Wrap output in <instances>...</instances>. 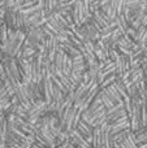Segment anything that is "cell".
<instances>
[{"label": "cell", "instance_id": "cell-8", "mask_svg": "<svg viewBox=\"0 0 147 148\" xmlns=\"http://www.w3.org/2000/svg\"><path fill=\"white\" fill-rule=\"evenodd\" d=\"M7 148H8V147H7Z\"/></svg>", "mask_w": 147, "mask_h": 148}, {"label": "cell", "instance_id": "cell-7", "mask_svg": "<svg viewBox=\"0 0 147 148\" xmlns=\"http://www.w3.org/2000/svg\"><path fill=\"white\" fill-rule=\"evenodd\" d=\"M138 148H147V142H145V143H142V144H139Z\"/></svg>", "mask_w": 147, "mask_h": 148}, {"label": "cell", "instance_id": "cell-1", "mask_svg": "<svg viewBox=\"0 0 147 148\" xmlns=\"http://www.w3.org/2000/svg\"><path fill=\"white\" fill-rule=\"evenodd\" d=\"M109 127H111V135L120 133V131L130 130V118H129V116L125 114V116L119 117L112 123H109Z\"/></svg>", "mask_w": 147, "mask_h": 148}, {"label": "cell", "instance_id": "cell-5", "mask_svg": "<svg viewBox=\"0 0 147 148\" xmlns=\"http://www.w3.org/2000/svg\"><path fill=\"white\" fill-rule=\"evenodd\" d=\"M102 140H103V135H102V127L96 126L94 127V133H93V144L94 148H102Z\"/></svg>", "mask_w": 147, "mask_h": 148}, {"label": "cell", "instance_id": "cell-6", "mask_svg": "<svg viewBox=\"0 0 147 148\" xmlns=\"http://www.w3.org/2000/svg\"><path fill=\"white\" fill-rule=\"evenodd\" d=\"M116 81H117V74L113 73V74H111V75L106 77V78H104L103 81L99 83V87H100V90H104L106 87H108V86H111V84H113Z\"/></svg>", "mask_w": 147, "mask_h": 148}, {"label": "cell", "instance_id": "cell-2", "mask_svg": "<svg viewBox=\"0 0 147 148\" xmlns=\"http://www.w3.org/2000/svg\"><path fill=\"white\" fill-rule=\"evenodd\" d=\"M77 129L78 131H80L81 134H82L83 136H85L86 139H87L89 142H93V133H94V127L91 125H89L86 121H83L82 118H81V121L78 122V125H77Z\"/></svg>", "mask_w": 147, "mask_h": 148}, {"label": "cell", "instance_id": "cell-4", "mask_svg": "<svg viewBox=\"0 0 147 148\" xmlns=\"http://www.w3.org/2000/svg\"><path fill=\"white\" fill-rule=\"evenodd\" d=\"M73 69V57H70L68 53H64L63 56V64H61V70L64 72V74H67L68 77L70 75Z\"/></svg>", "mask_w": 147, "mask_h": 148}, {"label": "cell", "instance_id": "cell-3", "mask_svg": "<svg viewBox=\"0 0 147 148\" xmlns=\"http://www.w3.org/2000/svg\"><path fill=\"white\" fill-rule=\"evenodd\" d=\"M103 91L106 92V94L108 95L109 97H111L112 101H113L115 104H116V103L122 101V96H121V94H120L119 88H117V86H116V82H115L113 84H111V86L106 87V88H104Z\"/></svg>", "mask_w": 147, "mask_h": 148}]
</instances>
